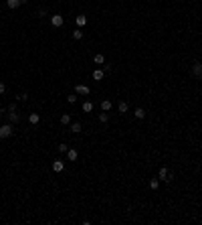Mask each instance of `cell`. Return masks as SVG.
<instances>
[{
	"mask_svg": "<svg viewBox=\"0 0 202 225\" xmlns=\"http://www.w3.org/2000/svg\"><path fill=\"white\" fill-rule=\"evenodd\" d=\"M134 116H135L137 120H144V118H145V110H144V107H135V110H134Z\"/></svg>",
	"mask_w": 202,
	"mask_h": 225,
	"instance_id": "obj_13",
	"label": "cell"
},
{
	"mask_svg": "<svg viewBox=\"0 0 202 225\" xmlns=\"http://www.w3.org/2000/svg\"><path fill=\"white\" fill-rule=\"evenodd\" d=\"M2 114H4V110H2V107H0V116H2Z\"/></svg>",
	"mask_w": 202,
	"mask_h": 225,
	"instance_id": "obj_29",
	"label": "cell"
},
{
	"mask_svg": "<svg viewBox=\"0 0 202 225\" xmlns=\"http://www.w3.org/2000/svg\"><path fill=\"white\" fill-rule=\"evenodd\" d=\"M111 107H113V102H111V99H103L101 102V112H109Z\"/></svg>",
	"mask_w": 202,
	"mask_h": 225,
	"instance_id": "obj_10",
	"label": "cell"
},
{
	"mask_svg": "<svg viewBox=\"0 0 202 225\" xmlns=\"http://www.w3.org/2000/svg\"><path fill=\"white\" fill-rule=\"evenodd\" d=\"M37 16H38V18H42V16H47V8H38V10H37Z\"/></svg>",
	"mask_w": 202,
	"mask_h": 225,
	"instance_id": "obj_24",
	"label": "cell"
},
{
	"mask_svg": "<svg viewBox=\"0 0 202 225\" xmlns=\"http://www.w3.org/2000/svg\"><path fill=\"white\" fill-rule=\"evenodd\" d=\"M61 124L63 126H69V124H71V114H63L61 116Z\"/></svg>",
	"mask_w": 202,
	"mask_h": 225,
	"instance_id": "obj_20",
	"label": "cell"
},
{
	"mask_svg": "<svg viewBox=\"0 0 202 225\" xmlns=\"http://www.w3.org/2000/svg\"><path fill=\"white\" fill-rule=\"evenodd\" d=\"M0 93H6V85H4V81H0Z\"/></svg>",
	"mask_w": 202,
	"mask_h": 225,
	"instance_id": "obj_28",
	"label": "cell"
},
{
	"mask_svg": "<svg viewBox=\"0 0 202 225\" xmlns=\"http://www.w3.org/2000/svg\"><path fill=\"white\" fill-rule=\"evenodd\" d=\"M6 116H8V122H10V124H18V122H20V114H18L16 110H14V112H8Z\"/></svg>",
	"mask_w": 202,
	"mask_h": 225,
	"instance_id": "obj_7",
	"label": "cell"
},
{
	"mask_svg": "<svg viewBox=\"0 0 202 225\" xmlns=\"http://www.w3.org/2000/svg\"><path fill=\"white\" fill-rule=\"evenodd\" d=\"M51 24H53L55 29H61L63 24H65V18H63V14H53V16H51Z\"/></svg>",
	"mask_w": 202,
	"mask_h": 225,
	"instance_id": "obj_4",
	"label": "cell"
},
{
	"mask_svg": "<svg viewBox=\"0 0 202 225\" xmlns=\"http://www.w3.org/2000/svg\"><path fill=\"white\" fill-rule=\"evenodd\" d=\"M103 77H105V71H103V69H95V71H93V79L95 81H101Z\"/></svg>",
	"mask_w": 202,
	"mask_h": 225,
	"instance_id": "obj_12",
	"label": "cell"
},
{
	"mask_svg": "<svg viewBox=\"0 0 202 225\" xmlns=\"http://www.w3.org/2000/svg\"><path fill=\"white\" fill-rule=\"evenodd\" d=\"M28 122H31L32 126H37V124L41 122V116H38V114H28Z\"/></svg>",
	"mask_w": 202,
	"mask_h": 225,
	"instance_id": "obj_15",
	"label": "cell"
},
{
	"mask_svg": "<svg viewBox=\"0 0 202 225\" xmlns=\"http://www.w3.org/2000/svg\"><path fill=\"white\" fill-rule=\"evenodd\" d=\"M57 150H59V152H63V154H65L67 150H69V146H67V144H59V146H57Z\"/></svg>",
	"mask_w": 202,
	"mask_h": 225,
	"instance_id": "obj_25",
	"label": "cell"
},
{
	"mask_svg": "<svg viewBox=\"0 0 202 225\" xmlns=\"http://www.w3.org/2000/svg\"><path fill=\"white\" fill-rule=\"evenodd\" d=\"M77 97H79L77 93H71V96L67 97V102H69V103H75V102H77Z\"/></svg>",
	"mask_w": 202,
	"mask_h": 225,
	"instance_id": "obj_26",
	"label": "cell"
},
{
	"mask_svg": "<svg viewBox=\"0 0 202 225\" xmlns=\"http://www.w3.org/2000/svg\"><path fill=\"white\" fill-rule=\"evenodd\" d=\"M12 134H14V124L8 122V124H2V126H0V138H2V140L4 138H10Z\"/></svg>",
	"mask_w": 202,
	"mask_h": 225,
	"instance_id": "obj_2",
	"label": "cell"
},
{
	"mask_svg": "<svg viewBox=\"0 0 202 225\" xmlns=\"http://www.w3.org/2000/svg\"><path fill=\"white\" fill-rule=\"evenodd\" d=\"M69 130H71V132H73V134H79V132H81V130H83V126H81V124H79V122H73V124H71V128H69Z\"/></svg>",
	"mask_w": 202,
	"mask_h": 225,
	"instance_id": "obj_17",
	"label": "cell"
},
{
	"mask_svg": "<svg viewBox=\"0 0 202 225\" xmlns=\"http://www.w3.org/2000/svg\"><path fill=\"white\" fill-rule=\"evenodd\" d=\"M103 65H105V67H103V71H105V73H111V71H113V67H111V63H103Z\"/></svg>",
	"mask_w": 202,
	"mask_h": 225,
	"instance_id": "obj_27",
	"label": "cell"
},
{
	"mask_svg": "<svg viewBox=\"0 0 202 225\" xmlns=\"http://www.w3.org/2000/svg\"><path fill=\"white\" fill-rule=\"evenodd\" d=\"M63 168H65V162H63L61 158H55L53 160V170L55 172H63Z\"/></svg>",
	"mask_w": 202,
	"mask_h": 225,
	"instance_id": "obj_8",
	"label": "cell"
},
{
	"mask_svg": "<svg viewBox=\"0 0 202 225\" xmlns=\"http://www.w3.org/2000/svg\"><path fill=\"white\" fill-rule=\"evenodd\" d=\"M192 75L198 77V79L202 77V61H196L194 65H192Z\"/></svg>",
	"mask_w": 202,
	"mask_h": 225,
	"instance_id": "obj_5",
	"label": "cell"
},
{
	"mask_svg": "<svg viewBox=\"0 0 202 225\" xmlns=\"http://www.w3.org/2000/svg\"><path fill=\"white\" fill-rule=\"evenodd\" d=\"M158 179L164 181V183H172V181H174V172H172L170 168L162 166V168H160V172H158Z\"/></svg>",
	"mask_w": 202,
	"mask_h": 225,
	"instance_id": "obj_1",
	"label": "cell"
},
{
	"mask_svg": "<svg viewBox=\"0 0 202 225\" xmlns=\"http://www.w3.org/2000/svg\"><path fill=\"white\" fill-rule=\"evenodd\" d=\"M93 63H95V65H103V63H105V57H103L101 53L95 55V57H93Z\"/></svg>",
	"mask_w": 202,
	"mask_h": 225,
	"instance_id": "obj_21",
	"label": "cell"
},
{
	"mask_svg": "<svg viewBox=\"0 0 202 225\" xmlns=\"http://www.w3.org/2000/svg\"><path fill=\"white\" fill-rule=\"evenodd\" d=\"M99 122H101V124H107V122H109V114H107V112L99 114Z\"/></svg>",
	"mask_w": 202,
	"mask_h": 225,
	"instance_id": "obj_23",
	"label": "cell"
},
{
	"mask_svg": "<svg viewBox=\"0 0 202 225\" xmlns=\"http://www.w3.org/2000/svg\"><path fill=\"white\" fill-rule=\"evenodd\" d=\"M16 102H27V99H28V93L27 92H20V93H16Z\"/></svg>",
	"mask_w": 202,
	"mask_h": 225,
	"instance_id": "obj_19",
	"label": "cell"
},
{
	"mask_svg": "<svg viewBox=\"0 0 202 225\" xmlns=\"http://www.w3.org/2000/svg\"><path fill=\"white\" fill-rule=\"evenodd\" d=\"M75 23H77V27H85V24H87V16H85V14H79V16H77V18H75Z\"/></svg>",
	"mask_w": 202,
	"mask_h": 225,
	"instance_id": "obj_11",
	"label": "cell"
},
{
	"mask_svg": "<svg viewBox=\"0 0 202 225\" xmlns=\"http://www.w3.org/2000/svg\"><path fill=\"white\" fill-rule=\"evenodd\" d=\"M81 110H83V114H89V112H93V103L91 102H83Z\"/></svg>",
	"mask_w": 202,
	"mask_h": 225,
	"instance_id": "obj_16",
	"label": "cell"
},
{
	"mask_svg": "<svg viewBox=\"0 0 202 225\" xmlns=\"http://www.w3.org/2000/svg\"><path fill=\"white\" fill-rule=\"evenodd\" d=\"M75 93L77 96H89V93H91V87L85 85V83H77L75 85Z\"/></svg>",
	"mask_w": 202,
	"mask_h": 225,
	"instance_id": "obj_3",
	"label": "cell"
},
{
	"mask_svg": "<svg viewBox=\"0 0 202 225\" xmlns=\"http://www.w3.org/2000/svg\"><path fill=\"white\" fill-rule=\"evenodd\" d=\"M73 39H75V41H81V39H83V31H81V29H75V31H73Z\"/></svg>",
	"mask_w": 202,
	"mask_h": 225,
	"instance_id": "obj_22",
	"label": "cell"
},
{
	"mask_svg": "<svg viewBox=\"0 0 202 225\" xmlns=\"http://www.w3.org/2000/svg\"><path fill=\"white\" fill-rule=\"evenodd\" d=\"M0 142H2V138H0Z\"/></svg>",
	"mask_w": 202,
	"mask_h": 225,
	"instance_id": "obj_30",
	"label": "cell"
},
{
	"mask_svg": "<svg viewBox=\"0 0 202 225\" xmlns=\"http://www.w3.org/2000/svg\"><path fill=\"white\" fill-rule=\"evenodd\" d=\"M158 187H160V179H150V189L158 191Z\"/></svg>",
	"mask_w": 202,
	"mask_h": 225,
	"instance_id": "obj_18",
	"label": "cell"
},
{
	"mask_svg": "<svg viewBox=\"0 0 202 225\" xmlns=\"http://www.w3.org/2000/svg\"><path fill=\"white\" fill-rule=\"evenodd\" d=\"M20 4H22V0H6V6L12 8V10H14V8H18Z\"/></svg>",
	"mask_w": 202,
	"mask_h": 225,
	"instance_id": "obj_14",
	"label": "cell"
},
{
	"mask_svg": "<svg viewBox=\"0 0 202 225\" xmlns=\"http://www.w3.org/2000/svg\"><path fill=\"white\" fill-rule=\"evenodd\" d=\"M127 110H130V103L127 102H119L117 103V112L119 114H127Z\"/></svg>",
	"mask_w": 202,
	"mask_h": 225,
	"instance_id": "obj_9",
	"label": "cell"
},
{
	"mask_svg": "<svg viewBox=\"0 0 202 225\" xmlns=\"http://www.w3.org/2000/svg\"><path fill=\"white\" fill-rule=\"evenodd\" d=\"M65 154H67V160L69 162H77V158H79V152H77L75 148H69Z\"/></svg>",
	"mask_w": 202,
	"mask_h": 225,
	"instance_id": "obj_6",
	"label": "cell"
}]
</instances>
